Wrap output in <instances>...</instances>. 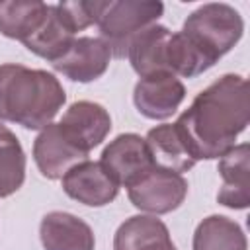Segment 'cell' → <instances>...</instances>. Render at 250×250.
Returning <instances> with one entry per match:
<instances>
[{
    "label": "cell",
    "mask_w": 250,
    "mask_h": 250,
    "mask_svg": "<svg viewBox=\"0 0 250 250\" xmlns=\"http://www.w3.org/2000/svg\"><path fill=\"white\" fill-rule=\"evenodd\" d=\"M250 121L248 82L240 74H223L201 90L189 107L174 121L189 154L215 160L236 146Z\"/></svg>",
    "instance_id": "cell-1"
},
{
    "label": "cell",
    "mask_w": 250,
    "mask_h": 250,
    "mask_svg": "<svg viewBox=\"0 0 250 250\" xmlns=\"http://www.w3.org/2000/svg\"><path fill=\"white\" fill-rule=\"evenodd\" d=\"M145 141L150 150L152 162L158 168L184 174L197 164L174 123H162L148 129Z\"/></svg>",
    "instance_id": "cell-17"
},
{
    "label": "cell",
    "mask_w": 250,
    "mask_h": 250,
    "mask_svg": "<svg viewBox=\"0 0 250 250\" xmlns=\"http://www.w3.org/2000/svg\"><path fill=\"white\" fill-rule=\"evenodd\" d=\"M39 238L45 250H94L92 227L66 211H51L39 223Z\"/></svg>",
    "instance_id": "cell-12"
},
{
    "label": "cell",
    "mask_w": 250,
    "mask_h": 250,
    "mask_svg": "<svg viewBox=\"0 0 250 250\" xmlns=\"http://www.w3.org/2000/svg\"><path fill=\"white\" fill-rule=\"evenodd\" d=\"M182 33H186L215 61H219L242 39L244 20L230 4L207 2L186 18Z\"/></svg>",
    "instance_id": "cell-4"
},
{
    "label": "cell",
    "mask_w": 250,
    "mask_h": 250,
    "mask_svg": "<svg viewBox=\"0 0 250 250\" xmlns=\"http://www.w3.org/2000/svg\"><path fill=\"white\" fill-rule=\"evenodd\" d=\"M27 158L20 139L0 123V197H10L25 182Z\"/></svg>",
    "instance_id": "cell-20"
},
{
    "label": "cell",
    "mask_w": 250,
    "mask_h": 250,
    "mask_svg": "<svg viewBox=\"0 0 250 250\" xmlns=\"http://www.w3.org/2000/svg\"><path fill=\"white\" fill-rule=\"evenodd\" d=\"M186 98L184 82L168 72H156L139 78L133 90V104L146 119H168L172 117Z\"/></svg>",
    "instance_id": "cell-8"
},
{
    "label": "cell",
    "mask_w": 250,
    "mask_h": 250,
    "mask_svg": "<svg viewBox=\"0 0 250 250\" xmlns=\"http://www.w3.org/2000/svg\"><path fill=\"white\" fill-rule=\"evenodd\" d=\"M61 184L62 191L70 199L88 207H104L111 203L119 193L117 182L100 160H84L72 166L61 178Z\"/></svg>",
    "instance_id": "cell-9"
},
{
    "label": "cell",
    "mask_w": 250,
    "mask_h": 250,
    "mask_svg": "<svg viewBox=\"0 0 250 250\" xmlns=\"http://www.w3.org/2000/svg\"><path fill=\"white\" fill-rule=\"evenodd\" d=\"M127 197L139 211L166 215L176 211L188 197V180L182 174L154 166L137 184L127 188Z\"/></svg>",
    "instance_id": "cell-5"
},
{
    "label": "cell",
    "mask_w": 250,
    "mask_h": 250,
    "mask_svg": "<svg viewBox=\"0 0 250 250\" xmlns=\"http://www.w3.org/2000/svg\"><path fill=\"white\" fill-rule=\"evenodd\" d=\"M100 162L119 188H131L154 168L146 141L137 133H121L109 141L102 150Z\"/></svg>",
    "instance_id": "cell-6"
},
{
    "label": "cell",
    "mask_w": 250,
    "mask_h": 250,
    "mask_svg": "<svg viewBox=\"0 0 250 250\" xmlns=\"http://www.w3.org/2000/svg\"><path fill=\"white\" fill-rule=\"evenodd\" d=\"M59 123L68 133V137L86 152L102 145L111 131L109 111L102 104L88 100L70 104Z\"/></svg>",
    "instance_id": "cell-11"
},
{
    "label": "cell",
    "mask_w": 250,
    "mask_h": 250,
    "mask_svg": "<svg viewBox=\"0 0 250 250\" xmlns=\"http://www.w3.org/2000/svg\"><path fill=\"white\" fill-rule=\"evenodd\" d=\"M45 2L41 0H10L0 2V33L4 37L25 41L35 27L41 23L45 12Z\"/></svg>",
    "instance_id": "cell-19"
},
{
    "label": "cell",
    "mask_w": 250,
    "mask_h": 250,
    "mask_svg": "<svg viewBox=\"0 0 250 250\" xmlns=\"http://www.w3.org/2000/svg\"><path fill=\"white\" fill-rule=\"evenodd\" d=\"M193 250H248L242 227L225 215L205 217L193 230Z\"/></svg>",
    "instance_id": "cell-18"
},
{
    "label": "cell",
    "mask_w": 250,
    "mask_h": 250,
    "mask_svg": "<svg viewBox=\"0 0 250 250\" xmlns=\"http://www.w3.org/2000/svg\"><path fill=\"white\" fill-rule=\"evenodd\" d=\"M111 61L109 47L100 37L82 35L76 37L70 49L53 62V68L72 82H94L105 74Z\"/></svg>",
    "instance_id": "cell-10"
},
{
    "label": "cell",
    "mask_w": 250,
    "mask_h": 250,
    "mask_svg": "<svg viewBox=\"0 0 250 250\" xmlns=\"http://www.w3.org/2000/svg\"><path fill=\"white\" fill-rule=\"evenodd\" d=\"M164 14L160 0H104L98 18L100 39L109 47L111 57L125 59L131 39L156 23Z\"/></svg>",
    "instance_id": "cell-3"
},
{
    "label": "cell",
    "mask_w": 250,
    "mask_h": 250,
    "mask_svg": "<svg viewBox=\"0 0 250 250\" xmlns=\"http://www.w3.org/2000/svg\"><path fill=\"white\" fill-rule=\"evenodd\" d=\"M64 104V88L53 72L18 62L0 64V121L41 131Z\"/></svg>",
    "instance_id": "cell-2"
},
{
    "label": "cell",
    "mask_w": 250,
    "mask_h": 250,
    "mask_svg": "<svg viewBox=\"0 0 250 250\" xmlns=\"http://www.w3.org/2000/svg\"><path fill=\"white\" fill-rule=\"evenodd\" d=\"M76 37H78L76 31L66 21L64 14L59 10V6L49 4L41 23L23 41V47L53 64L70 49V45L74 43Z\"/></svg>",
    "instance_id": "cell-14"
},
{
    "label": "cell",
    "mask_w": 250,
    "mask_h": 250,
    "mask_svg": "<svg viewBox=\"0 0 250 250\" xmlns=\"http://www.w3.org/2000/svg\"><path fill=\"white\" fill-rule=\"evenodd\" d=\"M90 152L82 150L62 129L61 123H49L33 141V160L47 180H61L72 166L88 160Z\"/></svg>",
    "instance_id": "cell-7"
},
{
    "label": "cell",
    "mask_w": 250,
    "mask_h": 250,
    "mask_svg": "<svg viewBox=\"0 0 250 250\" xmlns=\"http://www.w3.org/2000/svg\"><path fill=\"white\" fill-rule=\"evenodd\" d=\"M170 35L172 31L166 25L152 23L131 39L127 49V59L133 70L139 74V78L150 76L156 72H168Z\"/></svg>",
    "instance_id": "cell-15"
},
{
    "label": "cell",
    "mask_w": 250,
    "mask_h": 250,
    "mask_svg": "<svg viewBox=\"0 0 250 250\" xmlns=\"http://www.w3.org/2000/svg\"><path fill=\"white\" fill-rule=\"evenodd\" d=\"M113 250H176V246L156 215H133L117 227Z\"/></svg>",
    "instance_id": "cell-16"
},
{
    "label": "cell",
    "mask_w": 250,
    "mask_h": 250,
    "mask_svg": "<svg viewBox=\"0 0 250 250\" xmlns=\"http://www.w3.org/2000/svg\"><path fill=\"white\" fill-rule=\"evenodd\" d=\"M57 6L64 14L72 29L78 33L98 23V18L104 8V0H70V2H59Z\"/></svg>",
    "instance_id": "cell-21"
},
{
    "label": "cell",
    "mask_w": 250,
    "mask_h": 250,
    "mask_svg": "<svg viewBox=\"0 0 250 250\" xmlns=\"http://www.w3.org/2000/svg\"><path fill=\"white\" fill-rule=\"evenodd\" d=\"M217 170L223 178L217 201L229 209H246L250 205V145L240 143L223 154Z\"/></svg>",
    "instance_id": "cell-13"
}]
</instances>
